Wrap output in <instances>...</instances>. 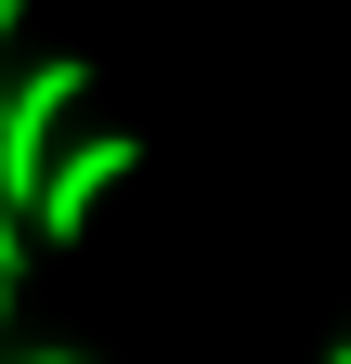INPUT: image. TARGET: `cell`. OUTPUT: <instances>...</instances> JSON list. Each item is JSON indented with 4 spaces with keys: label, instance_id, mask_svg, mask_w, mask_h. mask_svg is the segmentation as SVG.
Segmentation results:
<instances>
[{
    "label": "cell",
    "instance_id": "cell-4",
    "mask_svg": "<svg viewBox=\"0 0 351 364\" xmlns=\"http://www.w3.org/2000/svg\"><path fill=\"white\" fill-rule=\"evenodd\" d=\"M325 364H351V338H338V351H325Z\"/></svg>",
    "mask_w": 351,
    "mask_h": 364
},
{
    "label": "cell",
    "instance_id": "cell-1",
    "mask_svg": "<svg viewBox=\"0 0 351 364\" xmlns=\"http://www.w3.org/2000/svg\"><path fill=\"white\" fill-rule=\"evenodd\" d=\"M78 91H92V53H53L26 91H0V196H39V169H53V130L78 117Z\"/></svg>",
    "mask_w": 351,
    "mask_h": 364
},
{
    "label": "cell",
    "instance_id": "cell-3",
    "mask_svg": "<svg viewBox=\"0 0 351 364\" xmlns=\"http://www.w3.org/2000/svg\"><path fill=\"white\" fill-rule=\"evenodd\" d=\"M14 26H26V0H0V53H14ZM0 91H14V78H0Z\"/></svg>",
    "mask_w": 351,
    "mask_h": 364
},
{
    "label": "cell",
    "instance_id": "cell-5",
    "mask_svg": "<svg viewBox=\"0 0 351 364\" xmlns=\"http://www.w3.org/2000/svg\"><path fill=\"white\" fill-rule=\"evenodd\" d=\"M0 312H14V287H0Z\"/></svg>",
    "mask_w": 351,
    "mask_h": 364
},
{
    "label": "cell",
    "instance_id": "cell-2",
    "mask_svg": "<svg viewBox=\"0 0 351 364\" xmlns=\"http://www.w3.org/2000/svg\"><path fill=\"white\" fill-rule=\"evenodd\" d=\"M130 169H144V130H92L78 156H53V169H39V196H26V221H39L53 247H78V221H92V208L117 196Z\"/></svg>",
    "mask_w": 351,
    "mask_h": 364
}]
</instances>
